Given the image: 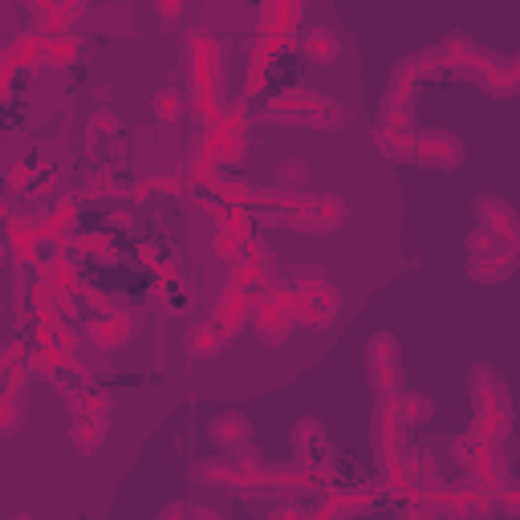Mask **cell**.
Listing matches in <instances>:
<instances>
[{"mask_svg": "<svg viewBox=\"0 0 520 520\" xmlns=\"http://www.w3.org/2000/svg\"><path fill=\"white\" fill-rule=\"evenodd\" d=\"M370 378H375L378 394L399 391V341L391 333H378L370 341Z\"/></svg>", "mask_w": 520, "mask_h": 520, "instance_id": "obj_1", "label": "cell"}, {"mask_svg": "<svg viewBox=\"0 0 520 520\" xmlns=\"http://www.w3.org/2000/svg\"><path fill=\"white\" fill-rule=\"evenodd\" d=\"M460 154H463V146L455 143L452 135H444V130H427V135H419L415 159L427 163V167H460Z\"/></svg>", "mask_w": 520, "mask_h": 520, "instance_id": "obj_2", "label": "cell"}, {"mask_svg": "<svg viewBox=\"0 0 520 520\" xmlns=\"http://www.w3.org/2000/svg\"><path fill=\"white\" fill-rule=\"evenodd\" d=\"M472 386H476V407L480 415H508V394H504L500 378L492 375L488 366H476V375H472Z\"/></svg>", "mask_w": 520, "mask_h": 520, "instance_id": "obj_3", "label": "cell"}, {"mask_svg": "<svg viewBox=\"0 0 520 520\" xmlns=\"http://www.w3.org/2000/svg\"><path fill=\"white\" fill-rule=\"evenodd\" d=\"M476 216H480V224H484V228H492L500 240H512V244H516L520 220H516V212H512V207L504 204V199H492V196L480 199V204H476Z\"/></svg>", "mask_w": 520, "mask_h": 520, "instance_id": "obj_4", "label": "cell"}, {"mask_svg": "<svg viewBox=\"0 0 520 520\" xmlns=\"http://www.w3.org/2000/svg\"><path fill=\"white\" fill-rule=\"evenodd\" d=\"M399 427H407L402 423V415H399V407H378V415H375V447H378V455H383V463H394V452H399Z\"/></svg>", "mask_w": 520, "mask_h": 520, "instance_id": "obj_5", "label": "cell"}, {"mask_svg": "<svg viewBox=\"0 0 520 520\" xmlns=\"http://www.w3.org/2000/svg\"><path fill=\"white\" fill-rule=\"evenodd\" d=\"M94 25L102 29V33H110V37H122V33L135 29V13H130L127 4H102V9L94 13Z\"/></svg>", "mask_w": 520, "mask_h": 520, "instance_id": "obj_6", "label": "cell"}, {"mask_svg": "<svg viewBox=\"0 0 520 520\" xmlns=\"http://www.w3.org/2000/svg\"><path fill=\"white\" fill-rule=\"evenodd\" d=\"M212 439L220 447H232V444H240V439H248V423H244V415H220L212 423Z\"/></svg>", "mask_w": 520, "mask_h": 520, "instance_id": "obj_7", "label": "cell"}, {"mask_svg": "<svg viewBox=\"0 0 520 520\" xmlns=\"http://www.w3.org/2000/svg\"><path fill=\"white\" fill-rule=\"evenodd\" d=\"M106 436V419L102 415H90V419H77L74 423V444L82 452H94V444H102Z\"/></svg>", "mask_w": 520, "mask_h": 520, "instance_id": "obj_8", "label": "cell"}, {"mask_svg": "<svg viewBox=\"0 0 520 520\" xmlns=\"http://www.w3.org/2000/svg\"><path fill=\"white\" fill-rule=\"evenodd\" d=\"M305 49L313 61H333L341 53V41H338V33H330V29H313V33L305 37Z\"/></svg>", "mask_w": 520, "mask_h": 520, "instance_id": "obj_9", "label": "cell"}, {"mask_svg": "<svg viewBox=\"0 0 520 520\" xmlns=\"http://www.w3.org/2000/svg\"><path fill=\"white\" fill-rule=\"evenodd\" d=\"M188 350L196 354V358H212V354L220 350V333H216L212 325H196V330L188 333Z\"/></svg>", "mask_w": 520, "mask_h": 520, "instance_id": "obj_10", "label": "cell"}, {"mask_svg": "<svg viewBox=\"0 0 520 520\" xmlns=\"http://www.w3.org/2000/svg\"><path fill=\"white\" fill-rule=\"evenodd\" d=\"M399 415H402V423H423V419H431V399L427 394H402V402H399Z\"/></svg>", "mask_w": 520, "mask_h": 520, "instance_id": "obj_11", "label": "cell"}, {"mask_svg": "<svg viewBox=\"0 0 520 520\" xmlns=\"http://www.w3.org/2000/svg\"><path fill=\"white\" fill-rule=\"evenodd\" d=\"M277 180H281V183H305L309 180V167L301 159H285L281 171H277Z\"/></svg>", "mask_w": 520, "mask_h": 520, "instance_id": "obj_12", "label": "cell"}, {"mask_svg": "<svg viewBox=\"0 0 520 520\" xmlns=\"http://www.w3.org/2000/svg\"><path fill=\"white\" fill-rule=\"evenodd\" d=\"M154 110H159L163 119H180V110H183V98L175 94V90H163V94L154 98Z\"/></svg>", "mask_w": 520, "mask_h": 520, "instance_id": "obj_13", "label": "cell"}, {"mask_svg": "<svg viewBox=\"0 0 520 520\" xmlns=\"http://www.w3.org/2000/svg\"><path fill=\"white\" fill-rule=\"evenodd\" d=\"M154 9H159V17L175 21V17L183 13V0H154Z\"/></svg>", "mask_w": 520, "mask_h": 520, "instance_id": "obj_14", "label": "cell"}, {"mask_svg": "<svg viewBox=\"0 0 520 520\" xmlns=\"http://www.w3.org/2000/svg\"><path fill=\"white\" fill-rule=\"evenodd\" d=\"M508 66H512V74H516V82H520V57H512Z\"/></svg>", "mask_w": 520, "mask_h": 520, "instance_id": "obj_15", "label": "cell"}, {"mask_svg": "<svg viewBox=\"0 0 520 520\" xmlns=\"http://www.w3.org/2000/svg\"><path fill=\"white\" fill-rule=\"evenodd\" d=\"M516 252H520V236H516Z\"/></svg>", "mask_w": 520, "mask_h": 520, "instance_id": "obj_16", "label": "cell"}, {"mask_svg": "<svg viewBox=\"0 0 520 520\" xmlns=\"http://www.w3.org/2000/svg\"><path fill=\"white\" fill-rule=\"evenodd\" d=\"M33 4H45V0H33Z\"/></svg>", "mask_w": 520, "mask_h": 520, "instance_id": "obj_17", "label": "cell"}]
</instances>
